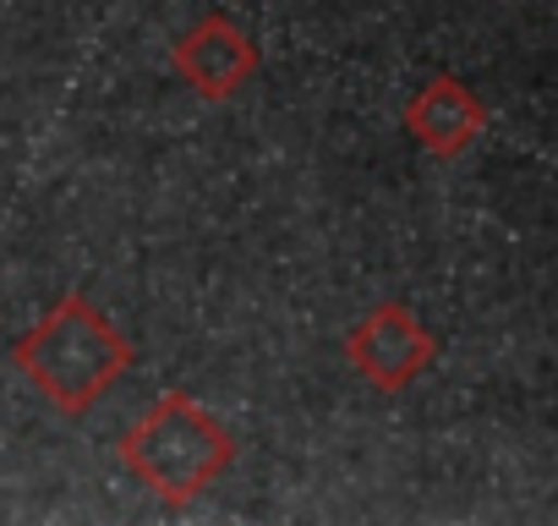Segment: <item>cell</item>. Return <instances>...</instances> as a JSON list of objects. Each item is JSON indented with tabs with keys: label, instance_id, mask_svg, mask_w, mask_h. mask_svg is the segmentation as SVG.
<instances>
[{
	"label": "cell",
	"instance_id": "obj_1",
	"mask_svg": "<svg viewBox=\"0 0 558 526\" xmlns=\"http://www.w3.org/2000/svg\"><path fill=\"white\" fill-rule=\"evenodd\" d=\"M132 357L137 346L110 324V313L88 291H66L28 335L12 340V368L61 417H88L132 368Z\"/></svg>",
	"mask_w": 558,
	"mask_h": 526
},
{
	"label": "cell",
	"instance_id": "obj_2",
	"mask_svg": "<svg viewBox=\"0 0 558 526\" xmlns=\"http://www.w3.org/2000/svg\"><path fill=\"white\" fill-rule=\"evenodd\" d=\"M121 466L170 510L203 499L241 455L235 433L192 395V390H165L116 444Z\"/></svg>",
	"mask_w": 558,
	"mask_h": 526
},
{
	"label": "cell",
	"instance_id": "obj_3",
	"mask_svg": "<svg viewBox=\"0 0 558 526\" xmlns=\"http://www.w3.org/2000/svg\"><path fill=\"white\" fill-rule=\"evenodd\" d=\"M438 357V335L405 308V302H378L345 330V362L356 368L362 384L378 395L411 390Z\"/></svg>",
	"mask_w": 558,
	"mask_h": 526
},
{
	"label": "cell",
	"instance_id": "obj_4",
	"mask_svg": "<svg viewBox=\"0 0 558 526\" xmlns=\"http://www.w3.org/2000/svg\"><path fill=\"white\" fill-rule=\"evenodd\" d=\"M257 39L230 17V12H203L175 45H170V67L175 77L197 94V99H235L252 77H257Z\"/></svg>",
	"mask_w": 558,
	"mask_h": 526
},
{
	"label": "cell",
	"instance_id": "obj_5",
	"mask_svg": "<svg viewBox=\"0 0 558 526\" xmlns=\"http://www.w3.org/2000/svg\"><path fill=\"white\" fill-rule=\"evenodd\" d=\"M405 132L416 138L422 154L433 159H460L482 132H487V105L482 94L454 77V72H433L411 99H405Z\"/></svg>",
	"mask_w": 558,
	"mask_h": 526
}]
</instances>
